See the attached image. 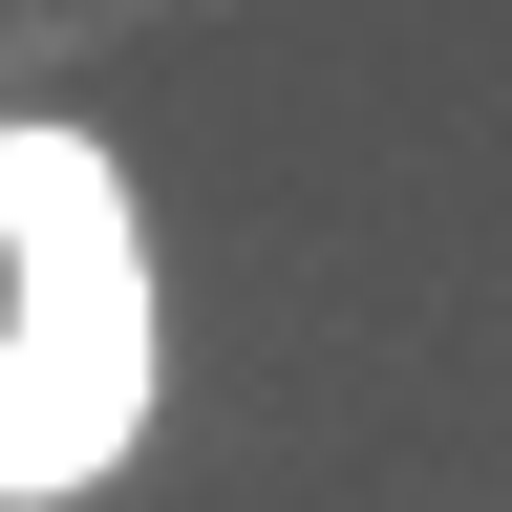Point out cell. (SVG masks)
<instances>
[{
    "instance_id": "6da1fadb",
    "label": "cell",
    "mask_w": 512,
    "mask_h": 512,
    "mask_svg": "<svg viewBox=\"0 0 512 512\" xmlns=\"http://www.w3.org/2000/svg\"><path fill=\"white\" fill-rule=\"evenodd\" d=\"M171 406V299L107 128H0V512L107 491Z\"/></svg>"
}]
</instances>
